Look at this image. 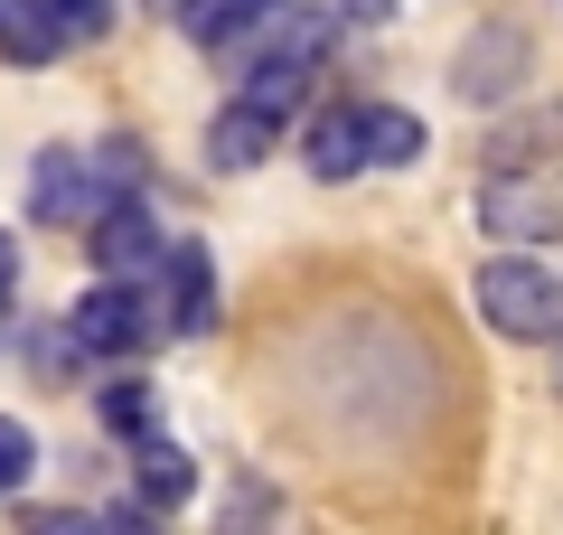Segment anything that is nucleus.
<instances>
[{
    "mask_svg": "<svg viewBox=\"0 0 563 535\" xmlns=\"http://www.w3.org/2000/svg\"><path fill=\"white\" fill-rule=\"evenodd\" d=\"M291 151H301L310 178H366V141H357V103H310L301 132H291Z\"/></svg>",
    "mask_w": 563,
    "mask_h": 535,
    "instance_id": "8",
    "label": "nucleus"
},
{
    "mask_svg": "<svg viewBox=\"0 0 563 535\" xmlns=\"http://www.w3.org/2000/svg\"><path fill=\"white\" fill-rule=\"evenodd\" d=\"M235 103H244V113H263V122L282 132V122H301L320 95H310V66H301V57H273V47H254V57H244Z\"/></svg>",
    "mask_w": 563,
    "mask_h": 535,
    "instance_id": "9",
    "label": "nucleus"
},
{
    "mask_svg": "<svg viewBox=\"0 0 563 535\" xmlns=\"http://www.w3.org/2000/svg\"><path fill=\"white\" fill-rule=\"evenodd\" d=\"M217 535H273V489H263V479H235V498H225Z\"/></svg>",
    "mask_w": 563,
    "mask_h": 535,
    "instance_id": "18",
    "label": "nucleus"
},
{
    "mask_svg": "<svg viewBox=\"0 0 563 535\" xmlns=\"http://www.w3.org/2000/svg\"><path fill=\"white\" fill-rule=\"evenodd\" d=\"M20 535H103L95 507H20Z\"/></svg>",
    "mask_w": 563,
    "mask_h": 535,
    "instance_id": "20",
    "label": "nucleus"
},
{
    "mask_svg": "<svg viewBox=\"0 0 563 535\" xmlns=\"http://www.w3.org/2000/svg\"><path fill=\"white\" fill-rule=\"evenodd\" d=\"M161 338V301H151V282H85L76 301H66V348L76 357H141Z\"/></svg>",
    "mask_w": 563,
    "mask_h": 535,
    "instance_id": "2",
    "label": "nucleus"
},
{
    "mask_svg": "<svg viewBox=\"0 0 563 535\" xmlns=\"http://www.w3.org/2000/svg\"><path fill=\"white\" fill-rule=\"evenodd\" d=\"M95 423L113 441H132V451H141V441H161V385H151V376H103L95 385Z\"/></svg>",
    "mask_w": 563,
    "mask_h": 535,
    "instance_id": "11",
    "label": "nucleus"
},
{
    "mask_svg": "<svg viewBox=\"0 0 563 535\" xmlns=\"http://www.w3.org/2000/svg\"><path fill=\"white\" fill-rule=\"evenodd\" d=\"M151 301H161V338H207L217 329V263H207L198 236H169L161 263H151Z\"/></svg>",
    "mask_w": 563,
    "mask_h": 535,
    "instance_id": "4",
    "label": "nucleus"
},
{
    "mask_svg": "<svg viewBox=\"0 0 563 535\" xmlns=\"http://www.w3.org/2000/svg\"><path fill=\"white\" fill-rule=\"evenodd\" d=\"M188 489H198V460H188L179 451V441H141V451H132V498H141V507H188Z\"/></svg>",
    "mask_w": 563,
    "mask_h": 535,
    "instance_id": "13",
    "label": "nucleus"
},
{
    "mask_svg": "<svg viewBox=\"0 0 563 535\" xmlns=\"http://www.w3.org/2000/svg\"><path fill=\"white\" fill-rule=\"evenodd\" d=\"M0 319H10V292H0Z\"/></svg>",
    "mask_w": 563,
    "mask_h": 535,
    "instance_id": "24",
    "label": "nucleus"
},
{
    "mask_svg": "<svg viewBox=\"0 0 563 535\" xmlns=\"http://www.w3.org/2000/svg\"><path fill=\"white\" fill-rule=\"evenodd\" d=\"M273 10L282 0H179V39L188 47H235V39H254Z\"/></svg>",
    "mask_w": 563,
    "mask_h": 535,
    "instance_id": "12",
    "label": "nucleus"
},
{
    "mask_svg": "<svg viewBox=\"0 0 563 535\" xmlns=\"http://www.w3.org/2000/svg\"><path fill=\"white\" fill-rule=\"evenodd\" d=\"M526 20H488L479 39L451 57V85H461V103H517V76H526Z\"/></svg>",
    "mask_w": 563,
    "mask_h": 535,
    "instance_id": "6",
    "label": "nucleus"
},
{
    "mask_svg": "<svg viewBox=\"0 0 563 535\" xmlns=\"http://www.w3.org/2000/svg\"><path fill=\"white\" fill-rule=\"evenodd\" d=\"M554 151H563V103H526V113H507L498 132H488V170L498 178H517V170H554Z\"/></svg>",
    "mask_w": 563,
    "mask_h": 535,
    "instance_id": "10",
    "label": "nucleus"
},
{
    "mask_svg": "<svg viewBox=\"0 0 563 535\" xmlns=\"http://www.w3.org/2000/svg\"><path fill=\"white\" fill-rule=\"evenodd\" d=\"M95 526H103V535H169V526H161V507H141V498H122V507H95Z\"/></svg>",
    "mask_w": 563,
    "mask_h": 535,
    "instance_id": "21",
    "label": "nucleus"
},
{
    "mask_svg": "<svg viewBox=\"0 0 563 535\" xmlns=\"http://www.w3.org/2000/svg\"><path fill=\"white\" fill-rule=\"evenodd\" d=\"M66 39L38 20V10H0V66H57Z\"/></svg>",
    "mask_w": 563,
    "mask_h": 535,
    "instance_id": "16",
    "label": "nucleus"
},
{
    "mask_svg": "<svg viewBox=\"0 0 563 535\" xmlns=\"http://www.w3.org/2000/svg\"><path fill=\"white\" fill-rule=\"evenodd\" d=\"M38 470V433L20 414H0V498H20V479Z\"/></svg>",
    "mask_w": 563,
    "mask_h": 535,
    "instance_id": "19",
    "label": "nucleus"
},
{
    "mask_svg": "<svg viewBox=\"0 0 563 535\" xmlns=\"http://www.w3.org/2000/svg\"><path fill=\"white\" fill-rule=\"evenodd\" d=\"M357 141H366V170H413L422 160V122L404 103H357Z\"/></svg>",
    "mask_w": 563,
    "mask_h": 535,
    "instance_id": "15",
    "label": "nucleus"
},
{
    "mask_svg": "<svg viewBox=\"0 0 563 535\" xmlns=\"http://www.w3.org/2000/svg\"><path fill=\"white\" fill-rule=\"evenodd\" d=\"M161 217H151V198H103L95 217H85V254H95V282H141L151 263H161Z\"/></svg>",
    "mask_w": 563,
    "mask_h": 535,
    "instance_id": "5",
    "label": "nucleus"
},
{
    "mask_svg": "<svg viewBox=\"0 0 563 535\" xmlns=\"http://www.w3.org/2000/svg\"><path fill=\"white\" fill-rule=\"evenodd\" d=\"M20 282V244H10V226H0V292Z\"/></svg>",
    "mask_w": 563,
    "mask_h": 535,
    "instance_id": "22",
    "label": "nucleus"
},
{
    "mask_svg": "<svg viewBox=\"0 0 563 535\" xmlns=\"http://www.w3.org/2000/svg\"><path fill=\"white\" fill-rule=\"evenodd\" d=\"M479 319L498 338H526V348H563V273L544 254H498L479 263Z\"/></svg>",
    "mask_w": 563,
    "mask_h": 535,
    "instance_id": "1",
    "label": "nucleus"
},
{
    "mask_svg": "<svg viewBox=\"0 0 563 535\" xmlns=\"http://www.w3.org/2000/svg\"><path fill=\"white\" fill-rule=\"evenodd\" d=\"M479 226L517 254L536 244H563V170H517V178H488L479 188Z\"/></svg>",
    "mask_w": 563,
    "mask_h": 535,
    "instance_id": "3",
    "label": "nucleus"
},
{
    "mask_svg": "<svg viewBox=\"0 0 563 535\" xmlns=\"http://www.w3.org/2000/svg\"><path fill=\"white\" fill-rule=\"evenodd\" d=\"M47 29H57L66 47H95V39H113V0H29Z\"/></svg>",
    "mask_w": 563,
    "mask_h": 535,
    "instance_id": "17",
    "label": "nucleus"
},
{
    "mask_svg": "<svg viewBox=\"0 0 563 535\" xmlns=\"http://www.w3.org/2000/svg\"><path fill=\"white\" fill-rule=\"evenodd\" d=\"M263 151H273V122H263V113H244V103H225V113L207 122V170H217V178L263 170Z\"/></svg>",
    "mask_w": 563,
    "mask_h": 535,
    "instance_id": "14",
    "label": "nucleus"
},
{
    "mask_svg": "<svg viewBox=\"0 0 563 535\" xmlns=\"http://www.w3.org/2000/svg\"><path fill=\"white\" fill-rule=\"evenodd\" d=\"M29 217L38 226H85L95 217V170H85L76 141H47V151L29 160Z\"/></svg>",
    "mask_w": 563,
    "mask_h": 535,
    "instance_id": "7",
    "label": "nucleus"
},
{
    "mask_svg": "<svg viewBox=\"0 0 563 535\" xmlns=\"http://www.w3.org/2000/svg\"><path fill=\"white\" fill-rule=\"evenodd\" d=\"M151 10H161V20H179V0H151Z\"/></svg>",
    "mask_w": 563,
    "mask_h": 535,
    "instance_id": "23",
    "label": "nucleus"
}]
</instances>
